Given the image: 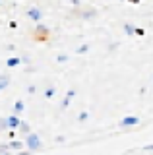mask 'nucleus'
<instances>
[{
  "label": "nucleus",
  "mask_w": 153,
  "mask_h": 155,
  "mask_svg": "<svg viewBox=\"0 0 153 155\" xmlns=\"http://www.w3.org/2000/svg\"><path fill=\"white\" fill-rule=\"evenodd\" d=\"M23 142H25V149L27 151H41L43 149V142H41V136L35 134L31 130L29 134L23 136Z\"/></svg>",
  "instance_id": "1"
},
{
  "label": "nucleus",
  "mask_w": 153,
  "mask_h": 155,
  "mask_svg": "<svg viewBox=\"0 0 153 155\" xmlns=\"http://www.w3.org/2000/svg\"><path fill=\"white\" fill-rule=\"evenodd\" d=\"M87 118H89V113H87V110H82V113L78 114V122H85Z\"/></svg>",
  "instance_id": "17"
},
{
  "label": "nucleus",
  "mask_w": 153,
  "mask_h": 155,
  "mask_svg": "<svg viewBox=\"0 0 153 155\" xmlns=\"http://www.w3.org/2000/svg\"><path fill=\"white\" fill-rule=\"evenodd\" d=\"M21 64V56H10L6 60V66L8 68H16V66H20Z\"/></svg>",
  "instance_id": "10"
},
{
  "label": "nucleus",
  "mask_w": 153,
  "mask_h": 155,
  "mask_svg": "<svg viewBox=\"0 0 153 155\" xmlns=\"http://www.w3.org/2000/svg\"><path fill=\"white\" fill-rule=\"evenodd\" d=\"M25 16L31 19V21H41L43 19V12H41V8H37V6H33V8H27V12H25Z\"/></svg>",
  "instance_id": "4"
},
{
  "label": "nucleus",
  "mask_w": 153,
  "mask_h": 155,
  "mask_svg": "<svg viewBox=\"0 0 153 155\" xmlns=\"http://www.w3.org/2000/svg\"><path fill=\"white\" fill-rule=\"evenodd\" d=\"M138 124H140V116H136V114H128V116H124V118L118 120V128H122V130L134 128V126H138Z\"/></svg>",
  "instance_id": "3"
},
{
  "label": "nucleus",
  "mask_w": 153,
  "mask_h": 155,
  "mask_svg": "<svg viewBox=\"0 0 153 155\" xmlns=\"http://www.w3.org/2000/svg\"><path fill=\"white\" fill-rule=\"evenodd\" d=\"M0 6H2V2H0Z\"/></svg>",
  "instance_id": "28"
},
{
  "label": "nucleus",
  "mask_w": 153,
  "mask_h": 155,
  "mask_svg": "<svg viewBox=\"0 0 153 155\" xmlns=\"http://www.w3.org/2000/svg\"><path fill=\"white\" fill-rule=\"evenodd\" d=\"M76 93H78L76 89H68V91H66V95H68L70 99H74V97H76Z\"/></svg>",
  "instance_id": "22"
},
{
  "label": "nucleus",
  "mask_w": 153,
  "mask_h": 155,
  "mask_svg": "<svg viewBox=\"0 0 153 155\" xmlns=\"http://www.w3.org/2000/svg\"><path fill=\"white\" fill-rule=\"evenodd\" d=\"M23 110H25V103H23L21 99H18L16 103H14V107H12V113H16V114H21Z\"/></svg>",
  "instance_id": "9"
},
{
  "label": "nucleus",
  "mask_w": 153,
  "mask_h": 155,
  "mask_svg": "<svg viewBox=\"0 0 153 155\" xmlns=\"http://www.w3.org/2000/svg\"><path fill=\"white\" fill-rule=\"evenodd\" d=\"M80 18H82V19H93V18H97V10H95V8L80 10Z\"/></svg>",
  "instance_id": "7"
},
{
  "label": "nucleus",
  "mask_w": 153,
  "mask_h": 155,
  "mask_svg": "<svg viewBox=\"0 0 153 155\" xmlns=\"http://www.w3.org/2000/svg\"><path fill=\"white\" fill-rule=\"evenodd\" d=\"M6 130H8V118L0 116V132H6Z\"/></svg>",
  "instance_id": "14"
},
{
  "label": "nucleus",
  "mask_w": 153,
  "mask_h": 155,
  "mask_svg": "<svg viewBox=\"0 0 153 155\" xmlns=\"http://www.w3.org/2000/svg\"><path fill=\"white\" fill-rule=\"evenodd\" d=\"M142 151H153V143H147V145H143V147H142Z\"/></svg>",
  "instance_id": "23"
},
{
  "label": "nucleus",
  "mask_w": 153,
  "mask_h": 155,
  "mask_svg": "<svg viewBox=\"0 0 153 155\" xmlns=\"http://www.w3.org/2000/svg\"><path fill=\"white\" fill-rule=\"evenodd\" d=\"M43 95H45V99H52V97L56 95V87L54 85H49L45 91H43Z\"/></svg>",
  "instance_id": "11"
},
{
  "label": "nucleus",
  "mask_w": 153,
  "mask_h": 155,
  "mask_svg": "<svg viewBox=\"0 0 153 155\" xmlns=\"http://www.w3.org/2000/svg\"><path fill=\"white\" fill-rule=\"evenodd\" d=\"M8 85H10V76L0 74V91H2V89H6Z\"/></svg>",
  "instance_id": "12"
},
{
  "label": "nucleus",
  "mask_w": 153,
  "mask_h": 155,
  "mask_svg": "<svg viewBox=\"0 0 153 155\" xmlns=\"http://www.w3.org/2000/svg\"><path fill=\"white\" fill-rule=\"evenodd\" d=\"M64 140H66V136H56V138H54V142H56V143H62Z\"/></svg>",
  "instance_id": "24"
},
{
  "label": "nucleus",
  "mask_w": 153,
  "mask_h": 155,
  "mask_svg": "<svg viewBox=\"0 0 153 155\" xmlns=\"http://www.w3.org/2000/svg\"><path fill=\"white\" fill-rule=\"evenodd\" d=\"M122 29H124L126 35H136V25H132V23H128V21L122 25Z\"/></svg>",
  "instance_id": "13"
},
{
  "label": "nucleus",
  "mask_w": 153,
  "mask_h": 155,
  "mask_svg": "<svg viewBox=\"0 0 153 155\" xmlns=\"http://www.w3.org/2000/svg\"><path fill=\"white\" fill-rule=\"evenodd\" d=\"M49 37H50V27L41 23V21H37L35 29H33V39L35 41H47Z\"/></svg>",
  "instance_id": "2"
},
{
  "label": "nucleus",
  "mask_w": 153,
  "mask_h": 155,
  "mask_svg": "<svg viewBox=\"0 0 153 155\" xmlns=\"http://www.w3.org/2000/svg\"><path fill=\"white\" fill-rule=\"evenodd\" d=\"M136 35H138V37H143V35H145V29H142V27H136Z\"/></svg>",
  "instance_id": "21"
},
{
  "label": "nucleus",
  "mask_w": 153,
  "mask_h": 155,
  "mask_svg": "<svg viewBox=\"0 0 153 155\" xmlns=\"http://www.w3.org/2000/svg\"><path fill=\"white\" fill-rule=\"evenodd\" d=\"M8 143H10V151H23L25 149L23 140H8Z\"/></svg>",
  "instance_id": "6"
},
{
  "label": "nucleus",
  "mask_w": 153,
  "mask_h": 155,
  "mask_svg": "<svg viewBox=\"0 0 153 155\" xmlns=\"http://www.w3.org/2000/svg\"><path fill=\"white\" fill-rule=\"evenodd\" d=\"M72 6H76V8L82 6V0H72Z\"/></svg>",
  "instance_id": "25"
},
{
  "label": "nucleus",
  "mask_w": 153,
  "mask_h": 155,
  "mask_svg": "<svg viewBox=\"0 0 153 155\" xmlns=\"http://www.w3.org/2000/svg\"><path fill=\"white\" fill-rule=\"evenodd\" d=\"M6 118H8V130H18V126H20V122H21L20 114L12 113V114H8Z\"/></svg>",
  "instance_id": "5"
},
{
  "label": "nucleus",
  "mask_w": 153,
  "mask_h": 155,
  "mask_svg": "<svg viewBox=\"0 0 153 155\" xmlns=\"http://www.w3.org/2000/svg\"><path fill=\"white\" fill-rule=\"evenodd\" d=\"M16 132L20 134V136H25V134H29V132H31V124H29V122H25V120H21Z\"/></svg>",
  "instance_id": "8"
},
{
  "label": "nucleus",
  "mask_w": 153,
  "mask_h": 155,
  "mask_svg": "<svg viewBox=\"0 0 153 155\" xmlns=\"http://www.w3.org/2000/svg\"><path fill=\"white\" fill-rule=\"evenodd\" d=\"M21 62L23 64H29V56H21Z\"/></svg>",
  "instance_id": "26"
},
{
  "label": "nucleus",
  "mask_w": 153,
  "mask_h": 155,
  "mask_svg": "<svg viewBox=\"0 0 153 155\" xmlns=\"http://www.w3.org/2000/svg\"><path fill=\"white\" fill-rule=\"evenodd\" d=\"M85 52H89V45H80L76 48V54H85Z\"/></svg>",
  "instance_id": "16"
},
{
  "label": "nucleus",
  "mask_w": 153,
  "mask_h": 155,
  "mask_svg": "<svg viewBox=\"0 0 153 155\" xmlns=\"http://www.w3.org/2000/svg\"><path fill=\"white\" fill-rule=\"evenodd\" d=\"M56 62H58V64H64V62H68V54H56Z\"/></svg>",
  "instance_id": "18"
},
{
  "label": "nucleus",
  "mask_w": 153,
  "mask_h": 155,
  "mask_svg": "<svg viewBox=\"0 0 153 155\" xmlns=\"http://www.w3.org/2000/svg\"><path fill=\"white\" fill-rule=\"evenodd\" d=\"M6 153H10V143L4 142V143H0V155H6Z\"/></svg>",
  "instance_id": "15"
},
{
  "label": "nucleus",
  "mask_w": 153,
  "mask_h": 155,
  "mask_svg": "<svg viewBox=\"0 0 153 155\" xmlns=\"http://www.w3.org/2000/svg\"><path fill=\"white\" fill-rule=\"evenodd\" d=\"M27 93H29V95L37 93V85H27Z\"/></svg>",
  "instance_id": "20"
},
{
  "label": "nucleus",
  "mask_w": 153,
  "mask_h": 155,
  "mask_svg": "<svg viewBox=\"0 0 153 155\" xmlns=\"http://www.w3.org/2000/svg\"><path fill=\"white\" fill-rule=\"evenodd\" d=\"M128 2H130V4H140L142 0H128Z\"/></svg>",
  "instance_id": "27"
},
{
  "label": "nucleus",
  "mask_w": 153,
  "mask_h": 155,
  "mask_svg": "<svg viewBox=\"0 0 153 155\" xmlns=\"http://www.w3.org/2000/svg\"><path fill=\"white\" fill-rule=\"evenodd\" d=\"M70 101H72V99H70L68 95H66L64 99H62V103H60V107H62V109H68V107H70Z\"/></svg>",
  "instance_id": "19"
}]
</instances>
